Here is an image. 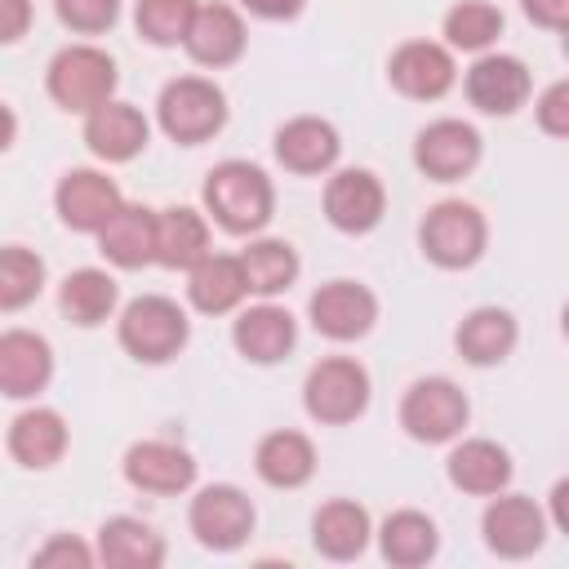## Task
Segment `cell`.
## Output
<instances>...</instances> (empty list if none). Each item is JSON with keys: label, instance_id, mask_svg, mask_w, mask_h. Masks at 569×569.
<instances>
[{"label": "cell", "instance_id": "obj_1", "mask_svg": "<svg viewBox=\"0 0 569 569\" xmlns=\"http://www.w3.org/2000/svg\"><path fill=\"white\" fill-rule=\"evenodd\" d=\"M204 213L227 236H258L276 213V187L271 178L249 160H222L204 178Z\"/></svg>", "mask_w": 569, "mask_h": 569}, {"label": "cell", "instance_id": "obj_2", "mask_svg": "<svg viewBox=\"0 0 569 569\" xmlns=\"http://www.w3.org/2000/svg\"><path fill=\"white\" fill-rule=\"evenodd\" d=\"M489 222L467 200H436L418 222V249L440 271H467L485 258Z\"/></svg>", "mask_w": 569, "mask_h": 569}, {"label": "cell", "instance_id": "obj_3", "mask_svg": "<svg viewBox=\"0 0 569 569\" xmlns=\"http://www.w3.org/2000/svg\"><path fill=\"white\" fill-rule=\"evenodd\" d=\"M116 338L120 347L138 360V365H169L173 356H182L187 338H191V320L187 311L164 298V293H142L133 298L120 320H116Z\"/></svg>", "mask_w": 569, "mask_h": 569}, {"label": "cell", "instance_id": "obj_4", "mask_svg": "<svg viewBox=\"0 0 569 569\" xmlns=\"http://www.w3.org/2000/svg\"><path fill=\"white\" fill-rule=\"evenodd\" d=\"M156 124L178 147H200L227 124V93L204 76H178L156 98Z\"/></svg>", "mask_w": 569, "mask_h": 569}, {"label": "cell", "instance_id": "obj_5", "mask_svg": "<svg viewBox=\"0 0 569 569\" xmlns=\"http://www.w3.org/2000/svg\"><path fill=\"white\" fill-rule=\"evenodd\" d=\"M116 84H120L116 58L107 49H98V44H67L62 53H53L49 76H44L49 98L62 111H76V116H89L102 102H111Z\"/></svg>", "mask_w": 569, "mask_h": 569}, {"label": "cell", "instance_id": "obj_6", "mask_svg": "<svg viewBox=\"0 0 569 569\" xmlns=\"http://www.w3.org/2000/svg\"><path fill=\"white\" fill-rule=\"evenodd\" d=\"M373 382L369 369L351 356H325L311 365L307 382H302V409L311 422L320 427H347L369 409Z\"/></svg>", "mask_w": 569, "mask_h": 569}, {"label": "cell", "instance_id": "obj_7", "mask_svg": "<svg viewBox=\"0 0 569 569\" xmlns=\"http://www.w3.org/2000/svg\"><path fill=\"white\" fill-rule=\"evenodd\" d=\"M467 418H471V405H467V391L453 378L431 373V378L409 382V391L400 396V427L418 445H449V440H458Z\"/></svg>", "mask_w": 569, "mask_h": 569}, {"label": "cell", "instance_id": "obj_8", "mask_svg": "<svg viewBox=\"0 0 569 569\" xmlns=\"http://www.w3.org/2000/svg\"><path fill=\"white\" fill-rule=\"evenodd\" d=\"M187 525H191V533L204 551H236V547L249 542V533L258 525V511H253L244 489L204 485L187 507Z\"/></svg>", "mask_w": 569, "mask_h": 569}, {"label": "cell", "instance_id": "obj_9", "mask_svg": "<svg viewBox=\"0 0 569 569\" xmlns=\"http://www.w3.org/2000/svg\"><path fill=\"white\" fill-rule=\"evenodd\" d=\"M480 156H485V138L476 133V124L453 116L422 124L413 138V164L431 182H462L480 164Z\"/></svg>", "mask_w": 569, "mask_h": 569}, {"label": "cell", "instance_id": "obj_10", "mask_svg": "<svg viewBox=\"0 0 569 569\" xmlns=\"http://www.w3.org/2000/svg\"><path fill=\"white\" fill-rule=\"evenodd\" d=\"M547 511L525 498V493H493L485 516H480V533H485V547L502 560H529L533 551H542L547 542Z\"/></svg>", "mask_w": 569, "mask_h": 569}, {"label": "cell", "instance_id": "obj_11", "mask_svg": "<svg viewBox=\"0 0 569 569\" xmlns=\"http://www.w3.org/2000/svg\"><path fill=\"white\" fill-rule=\"evenodd\" d=\"M462 89L480 116H516L533 93V76L516 53H476Z\"/></svg>", "mask_w": 569, "mask_h": 569}, {"label": "cell", "instance_id": "obj_12", "mask_svg": "<svg viewBox=\"0 0 569 569\" xmlns=\"http://www.w3.org/2000/svg\"><path fill=\"white\" fill-rule=\"evenodd\" d=\"M124 196L116 187V178H107L102 169H67L53 187V209L62 218V227L80 231V236H98L116 213H120Z\"/></svg>", "mask_w": 569, "mask_h": 569}, {"label": "cell", "instance_id": "obj_13", "mask_svg": "<svg viewBox=\"0 0 569 569\" xmlns=\"http://www.w3.org/2000/svg\"><path fill=\"white\" fill-rule=\"evenodd\" d=\"M307 316H311V329L329 342H356L373 329L378 320V298L369 284L360 280H329L311 293L307 302Z\"/></svg>", "mask_w": 569, "mask_h": 569}, {"label": "cell", "instance_id": "obj_14", "mask_svg": "<svg viewBox=\"0 0 569 569\" xmlns=\"http://www.w3.org/2000/svg\"><path fill=\"white\" fill-rule=\"evenodd\" d=\"M387 213V187L373 169H338L325 182V218L342 236H369Z\"/></svg>", "mask_w": 569, "mask_h": 569}, {"label": "cell", "instance_id": "obj_15", "mask_svg": "<svg viewBox=\"0 0 569 569\" xmlns=\"http://www.w3.org/2000/svg\"><path fill=\"white\" fill-rule=\"evenodd\" d=\"M387 80L400 98H413V102H436L453 89L458 80V67H453V53L449 44H436V40H405L391 58H387Z\"/></svg>", "mask_w": 569, "mask_h": 569}, {"label": "cell", "instance_id": "obj_16", "mask_svg": "<svg viewBox=\"0 0 569 569\" xmlns=\"http://www.w3.org/2000/svg\"><path fill=\"white\" fill-rule=\"evenodd\" d=\"M124 480L138 493L173 498V493H187L196 485V458L169 440H138L124 453Z\"/></svg>", "mask_w": 569, "mask_h": 569}, {"label": "cell", "instance_id": "obj_17", "mask_svg": "<svg viewBox=\"0 0 569 569\" xmlns=\"http://www.w3.org/2000/svg\"><path fill=\"white\" fill-rule=\"evenodd\" d=\"M147 142H151V124L133 102L111 98L84 116V147L107 164H124V160L142 156Z\"/></svg>", "mask_w": 569, "mask_h": 569}, {"label": "cell", "instance_id": "obj_18", "mask_svg": "<svg viewBox=\"0 0 569 569\" xmlns=\"http://www.w3.org/2000/svg\"><path fill=\"white\" fill-rule=\"evenodd\" d=\"M338 156H342V138L320 116H293L276 129V160L284 164V173L316 178V173H329Z\"/></svg>", "mask_w": 569, "mask_h": 569}, {"label": "cell", "instance_id": "obj_19", "mask_svg": "<svg viewBox=\"0 0 569 569\" xmlns=\"http://www.w3.org/2000/svg\"><path fill=\"white\" fill-rule=\"evenodd\" d=\"M231 342L249 365H280L298 347V320L276 302H258L236 316Z\"/></svg>", "mask_w": 569, "mask_h": 569}, {"label": "cell", "instance_id": "obj_20", "mask_svg": "<svg viewBox=\"0 0 569 569\" xmlns=\"http://www.w3.org/2000/svg\"><path fill=\"white\" fill-rule=\"evenodd\" d=\"M53 378V347L31 329L0 333V391L9 400H31Z\"/></svg>", "mask_w": 569, "mask_h": 569}, {"label": "cell", "instance_id": "obj_21", "mask_svg": "<svg viewBox=\"0 0 569 569\" xmlns=\"http://www.w3.org/2000/svg\"><path fill=\"white\" fill-rule=\"evenodd\" d=\"M369 538H373V520L356 498H329L311 516V547L325 560H338V565L360 560Z\"/></svg>", "mask_w": 569, "mask_h": 569}, {"label": "cell", "instance_id": "obj_22", "mask_svg": "<svg viewBox=\"0 0 569 569\" xmlns=\"http://www.w3.org/2000/svg\"><path fill=\"white\" fill-rule=\"evenodd\" d=\"M244 44H249L244 18L231 4H200L182 49L191 53V62H200L209 71H222V67L244 58Z\"/></svg>", "mask_w": 569, "mask_h": 569}, {"label": "cell", "instance_id": "obj_23", "mask_svg": "<svg viewBox=\"0 0 569 569\" xmlns=\"http://www.w3.org/2000/svg\"><path fill=\"white\" fill-rule=\"evenodd\" d=\"M511 471H516V467H511V453H507L498 440H485V436L453 445L449 458H445L449 485L462 489V493H471V498H493V493H502V489L511 485Z\"/></svg>", "mask_w": 569, "mask_h": 569}, {"label": "cell", "instance_id": "obj_24", "mask_svg": "<svg viewBox=\"0 0 569 569\" xmlns=\"http://www.w3.org/2000/svg\"><path fill=\"white\" fill-rule=\"evenodd\" d=\"M516 342H520V325H516V316H511L507 307H476V311H467V316L458 320V329H453L458 356H462L467 365H476V369L502 365V360L516 351Z\"/></svg>", "mask_w": 569, "mask_h": 569}, {"label": "cell", "instance_id": "obj_25", "mask_svg": "<svg viewBox=\"0 0 569 569\" xmlns=\"http://www.w3.org/2000/svg\"><path fill=\"white\" fill-rule=\"evenodd\" d=\"M67 422L58 409H22L13 422H9V436H4V449L18 467L27 471H49L53 462H62L67 453Z\"/></svg>", "mask_w": 569, "mask_h": 569}, {"label": "cell", "instance_id": "obj_26", "mask_svg": "<svg viewBox=\"0 0 569 569\" xmlns=\"http://www.w3.org/2000/svg\"><path fill=\"white\" fill-rule=\"evenodd\" d=\"M249 276L240 253H209L187 271V298L200 316H227L249 298Z\"/></svg>", "mask_w": 569, "mask_h": 569}, {"label": "cell", "instance_id": "obj_27", "mask_svg": "<svg viewBox=\"0 0 569 569\" xmlns=\"http://www.w3.org/2000/svg\"><path fill=\"white\" fill-rule=\"evenodd\" d=\"M209 249V218L196 213L191 204H169L156 209V262L169 271H191L204 262Z\"/></svg>", "mask_w": 569, "mask_h": 569}, {"label": "cell", "instance_id": "obj_28", "mask_svg": "<svg viewBox=\"0 0 569 569\" xmlns=\"http://www.w3.org/2000/svg\"><path fill=\"white\" fill-rule=\"evenodd\" d=\"M253 471L271 489H302L316 476V445L293 427L267 431L253 449Z\"/></svg>", "mask_w": 569, "mask_h": 569}, {"label": "cell", "instance_id": "obj_29", "mask_svg": "<svg viewBox=\"0 0 569 569\" xmlns=\"http://www.w3.org/2000/svg\"><path fill=\"white\" fill-rule=\"evenodd\" d=\"M98 253L120 271H142L156 262V209L120 204V213L98 231Z\"/></svg>", "mask_w": 569, "mask_h": 569}, {"label": "cell", "instance_id": "obj_30", "mask_svg": "<svg viewBox=\"0 0 569 569\" xmlns=\"http://www.w3.org/2000/svg\"><path fill=\"white\" fill-rule=\"evenodd\" d=\"M378 551L391 569H418L427 560H436L440 551V529L427 511H391L382 525H378Z\"/></svg>", "mask_w": 569, "mask_h": 569}, {"label": "cell", "instance_id": "obj_31", "mask_svg": "<svg viewBox=\"0 0 569 569\" xmlns=\"http://www.w3.org/2000/svg\"><path fill=\"white\" fill-rule=\"evenodd\" d=\"M98 560L111 569H160L164 538L138 516H111L98 529Z\"/></svg>", "mask_w": 569, "mask_h": 569}, {"label": "cell", "instance_id": "obj_32", "mask_svg": "<svg viewBox=\"0 0 569 569\" xmlns=\"http://www.w3.org/2000/svg\"><path fill=\"white\" fill-rule=\"evenodd\" d=\"M116 302H120V284L98 267H80L58 284V311L76 329H98L102 320H111Z\"/></svg>", "mask_w": 569, "mask_h": 569}, {"label": "cell", "instance_id": "obj_33", "mask_svg": "<svg viewBox=\"0 0 569 569\" xmlns=\"http://www.w3.org/2000/svg\"><path fill=\"white\" fill-rule=\"evenodd\" d=\"M240 262H244V276H249V289L262 293V298H276L284 289H293L302 262H298V249L289 240H276V236H258L240 249Z\"/></svg>", "mask_w": 569, "mask_h": 569}, {"label": "cell", "instance_id": "obj_34", "mask_svg": "<svg viewBox=\"0 0 569 569\" xmlns=\"http://www.w3.org/2000/svg\"><path fill=\"white\" fill-rule=\"evenodd\" d=\"M502 36V9L489 0H458L445 13V40L462 53H489Z\"/></svg>", "mask_w": 569, "mask_h": 569}, {"label": "cell", "instance_id": "obj_35", "mask_svg": "<svg viewBox=\"0 0 569 569\" xmlns=\"http://www.w3.org/2000/svg\"><path fill=\"white\" fill-rule=\"evenodd\" d=\"M196 0H138L133 4V27L147 44L156 49H173L187 44V31L196 22Z\"/></svg>", "mask_w": 569, "mask_h": 569}, {"label": "cell", "instance_id": "obj_36", "mask_svg": "<svg viewBox=\"0 0 569 569\" xmlns=\"http://www.w3.org/2000/svg\"><path fill=\"white\" fill-rule=\"evenodd\" d=\"M44 289V262L40 253L22 249V244H9L0 253V307L4 311H22L27 302H36Z\"/></svg>", "mask_w": 569, "mask_h": 569}, {"label": "cell", "instance_id": "obj_37", "mask_svg": "<svg viewBox=\"0 0 569 569\" xmlns=\"http://www.w3.org/2000/svg\"><path fill=\"white\" fill-rule=\"evenodd\" d=\"M53 13L76 36H102L120 18V0H53Z\"/></svg>", "mask_w": 569, "mask_h": 569}, {"label": "cell", "instance_id": "obj_38", "mask_svg": "<svg viewBox=\"0 0 569 569\" xmlns=\"http://www.w3.org/2000/svg\"><path fill=\"white\" fill-rule=\"evenodd\" d=\"M98 560V547L80 542L76 533H53L36 556H31V569H89Z\"/></svg>", "mask_w": 569, "mask_h": 569}, {"label": "cell", "instance_id": "obj_39", "mask_svg": "<svg viewBox=\"0 0 569 569\" xmlns=\"http://www.w3.org/2000/svg\"><path fill=\"white\" fill-rule=\"evenodd\" d=\"M533 116H538V129L551 133V138H569V76L547 84L533 102Z\"/></svg>", "mask_w": 569, "mask_h": 569}, {"label": "cell", "instance_id": "obj_40", "mask_svg": "<svg viewBox=\"0 0 569 569\" xmlns=\"http://www.w3.org/2000/svg\"><path fill=\"white\" fill-rule=\"evenodd\" d=\"M520 9L542 31H565L569 27V0H520Z\"/></svg>", "mask_w": 569, "mask_h": 569}, {"label": "cell", "instance_id": "obj_41", "mask_svg": "<svg viewBox=\"0 0 569 569\" xmlns=\"http://www.w3.org/2000/svg\"><path fill=\"white\" fill-rule=\"evenodd\" d=\"M31 27V0H0V40L18 44Z\"/></svg>", "mask_w": 569, "mask_h": 569}, {"label": "cell", "instance_id": "obj_42", "mask_svg": "<svg viewBox=\"0 0 569 569\" xmlns=\"http://www.w3.org/2000/svg\"><path fill=\"white\" fill-rule=\"evenodd\" d=\"M240 4H244V13L267 18V22H289L307 9V0H240Z\"/></svg>", "mask_w": 569, "mask_h": 569}, {"label": "cell", "instance_id": "obj_43", "mask_svg": "<svg viewBox=\"0 0 569 569\" xmlns=\"http://www.w3.org/2000/svg\"><path fill=\"white\" fill-rule=\"evenodd\" d=\"M547 520L569 538V476L551 485V493H547Z\"/></svg>", "mask_w": 569, "mask_h": 569}, {"label": "cell", "instance_id": "obj_44", "mask_svg": "<svg viewBox=\"0 0 569 569\" xmlns=\"http://www.w3.org/2000/svg\"><path fill=\"white\" fill-rule=\"evenodd\" d=\"M560 333L569 338V302H565V311H560Z\"/></svg>", "mask_w": 569, "mask_h": 569}, {"label": "cell", "instance_id": "obj_45", "mask_svg": "<svg viewBox=\"0 0 569 569\" xmlns=\"http://www.w3.org/2000/svg\"><path fill=\"white\" fill-rule=\"evenodd\" d=\"M560 49H565V58H569V27L560 31Z\"/></svg>", "mask_w": 569, "mask_h": 569}]
</instances>
